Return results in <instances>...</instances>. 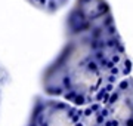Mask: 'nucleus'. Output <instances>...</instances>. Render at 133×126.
<instances>
[{
  "label": "nucleus",
  "instance_id": "1",
  "mask_svg": "<svg viewBox=\"0 0 133 126\" xmlns=\"http://www.w3.org/2000/svg\"><path fill=\"white\" fill-rule=\"evenodd\" d=\"M105 85V73L95 58L87 36L70 37L56 59L43 73V87L49 97H64L76 91L87 95L89 105Z\"/></svg>",
  "mask_w": 133,
  "mask_h": 126
},
{
  "label": "nucleus",
  "instance_id": "2",
  "mask_svg": "<svg viewBox=\"0 0 133 126\" xmlns=\"http://www.w3.org/2000/svg\"><path fill=\"white\" fill-rule=\"evenodd\" d=\"M111 22L115 21L107 0H76L66 18V33L77 37Z\"/></svg>",
  "mask_w": 133,
  "mask_h": 126
},
{
  "label": "nucleus",
  "instance_id": "3",
  "mask_svg": "<svg viewBox=\"0 0 133 126\" xmlns=\"http://www.w3.org/2000/svg\"><path fill=\"white\" fill-rule=\"evenodd\" d=\"M36 9L42 10L44 14H55L61 10L70 0H25Z\"/></svg>",
  "mask_w": 133,
  "mask_h": 126
},
{
  "label": "nucleus",
  "instance_id": "4",
  "mask_svg": "<svg viewBox=\"0 0 133 126\" xmlns=\"http://www.w3.org/2000/svg\"><path fill=\"white\" fill-rule=\"evenodd\" d=\"M6 80H8V74H6V71H3V70L0 68V85L6 83Z\"/></svg>",
  "mask_w": 133,
  "mask_h": 126
},
{
  "label": "nucleus",
  "instance_id": "5",
  "mask_svg": "<svg viewBox=\"0 0 133 126\" xmlns=\"http://www.w3.org/2000/svg\"><path fill=\"white\" fill-rule=\"evenodd\" d=\"M0 98H2V91H0Z\"/></svg>",
  "mask_w": 133,
  "mask_h": 126
}]
</instances>
